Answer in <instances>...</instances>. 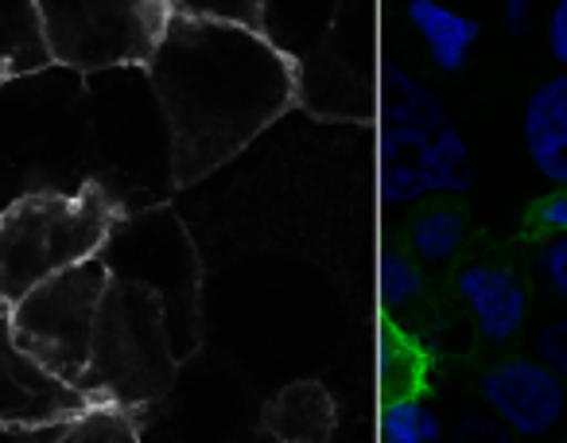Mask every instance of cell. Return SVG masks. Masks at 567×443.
Masks as SVG:
<instances>
[{
	"label": "cell",
	"mask_w": 567,
	"mask_h": 443,
	"mask_svg": "<svg viewBox=\"0 0 567 443\" xmlns=\"http://www.w3.org/2000/svg\"><path fill=\"white\" fill-rule=\"evenodd\" d=\"M144 71L167 125L175 187L241 156L300 102V63L260 28L226 20L172 17Z\"/></svg>",
	"instance_id": "cell-1"
},
{
	"label": "cell",
	"mask_w": 567,
	"mask_h": 443,
	"mask_svg": "<svg viewBox=\"0 0 567 443\" xmlns=\"http://www.w3.org/2000/svg\"><path fill=\"white\" fill-rule=\"evenodd\" d=\"M536 285L551 296V300L567 303V234H544V241L536 246Z\"/></svg>",
	"instance_id": "cell-21"
},
{
	"label": "cell",
	"mask_w": 567,
	"mask_h": 443,
	"mask_svg": "<svg viewBox=\"0 0 567 443\" xmlns=\"http://www.w3.org/2000/svg\"><path fill=\"white\" fill-rule=\"evenodd\" d=\"M51 66L35 0H0V82Z\"/></svg>",
	"instance_id": "cell-14"
},
{
	"label": "cell",
	"mask_w": 567,
	"mask_h": 443,
	"mask_svg": "<svg viewBox=\"0 0 567 443\" xmlns=\"http://www.w3.org/2000/svg\"><path fill=\"white\" fill-rule=\"evenodd\" d=\"M51 63L82 74L148 66L172 24V0H35Z\"/></svg>",
	"instance_id": "cell-4"
},
{
	"label": "cell",
	"mask_w": 567,
	"mask_h": 443,
	"mask_svg": "<svg viewBox=\"0 0 567 443\" xmlns=\"http://www.w3.org/2000/svg\"><path fill=\"white\" fill-rule=\"evenodd\" d=\"M378 385L385 401L420 393V385H424V358H420L416 342L396 331L393 323H381L378 331Z\"/></svg>",
	"instance_id": "cell-17"
},
{
	"label": "cell",
	"mask_w": 567,
	"mask_h": 443,
	"mask_svg": "<svg viewBox=\"0 0 567 443\" xmlns=\"http://www.w3.org/2000/svg\"><path fill=\"white\" fill-rule=\"evenodd\" d=\"M447 443H520V435H513L509 427L489 416V412H471V416L455 420Z\"/></svg>",
	"instance_id": "cell-22"
},
{
	"label": "cell",
	"mask_w": 567,
	"mask_h": 443,
	"mask_svg": "<svg viewBox=\"0 0 567 443\" xmlns=\"http://www.w3.org/2000/svg\"><path fill=\"white\" fill-rule=\"evenodd\" d=\"M378 187L381 203L389 206H412L432 195H466L474 187L471 144L447 113L381 110Z\"/></svg>",
	"instance_id": "cell-7"
},
{
	"label": "cell",
	"mask_w": 567,
	"mask_h": 443,
	"mask_svg": "<svg viewBox=\"0 0 567 443\" xmlns=\"http://www.w3.org/2000/svg\"><path fill=\"white\" fill-rule=\"evenodd\" d=\"M525 156L540 179L567 187V71L544 79L520 113Z\"/></svg>",
	"instance_id": "cell-11"
},
{
	"label": "cell",
	"mask_w": 567,
	"mask_h": 443,
	"mask_svg": "<svg viewBox=\"0 0 567 443\" xmlns=\"http://www.w3.org/2000/svg\"><path fill=\"white\" fill-rule=\"evenodd\" d=\"M51 443H144L136 427V412L117 404H90L82 416L63 424Z\"/></svg>",
	"instance_id": "cell-18"
},
{
	"label": "cell",
	"mask_w": 567,
	"mask_h": 443,
	"mask_svg": "<svg viewBox=\"0 0 567 443\" xmlns=\"http://www.w3.org/2000/svg\"><path fill=\"white\" fill-rule=\"evenodd\" d=\"M260 427L276 443H331L339 432V404L323 381L300 378L265 404Z\"/></svg>",
	"instance_id": "cell-12"
},
{
	"label": "cell",
	"mask_w": 567,
	"mask_h": 443,
	"mask_svg": "<svg viewBox=\"0 0 567 443\" xmlns=\"http://www.w3.org/2000/svg\"><path fill=\"white\" fill-rule=\"evenodd\" d=\"M378 443H443V420L427 396H389L381 404Z\"/></svg>",
	"instance_id": "cell-16"
},
{
	"label": "cell",
	"mask_w": 567,
	"mask_h": 443,
	"mask_svg": "<svg viewBox=\"0 0 567 443\" xmlns=\"http://www.w3.org/2000/svg\"><path fill=\"white\" fill-rule=\"evenodd\" d=\"M404 20L420 35L427 59L440 74H458L471 63L474 48L482 40V24L466 12L451 9L447 0H409Z\"/></svg>",
	"instance_id": "cell-13"
},
{
	"label": "cell",
	"mask_w": 567,
	"mask_h": 443,
	"mask_svg": "<svg viewBox=\"0 0 567 443\" xmlns=\"http://www.w3.org/2000/svg\"><path fill=\"white\" fill-rule=\"evenodd\" d=\"M478 393L489 416L520 440L556 432L567 412V385L536 358H502L478 373Z\"/></svg>",
	"instance_id": "cell-9"
},
{
	"label": "cell",
	"mask_w": 567,
	"mask_h": 443,
	"mask_svg": "<svg viewBox=\"0 0 567 443\" xmlns=\"http://www.w3.org/2000/svg\"><path fill=\"white\" fill-rule=\"evenodd\" d=\"M466 241V218L458 206H427L409 222V249L420 265H447L458 257Z\"/></svg>",
	"instance_id": "cell-15"
},
{
	"label": "cell",
	"mask_w": 567,
	"mask_h": 443,
	"mask_svg": "<svg viewBox=\"0 0 567 443\" xmlns=\"http://www.w3.org/2000/svg\"><path fill=\"white\" fill-rule=\"evenodd\" d=\"M172 12L190 20H226V24L260 28L265 0H172Z\"/></svg>",
	"instance_id": "cell-20"
},
{
	"label": "cell",
	"mask_w": 567,
	"mask_h": 443,
	"mask_svg": "<svg viewBox=\"0 0 567 443\" xmlns=\"http://www.w3.org/2000/svg\"><path fill=\"white\" fill-rule=\"evenodd\" d=\"M536 4H540V0H505L502 17H505V28H509V35H525L528 28H533Z\"/></svg>",
	"instance_id": "cell-26"
},
{
	"label": "cell",
	"mask_w": 567,
	"mask_h": 443,
	"mask_svg": "<svg viewBox=\"0 0 567 443\" xmlns=\"http://www.w3.org/2000/svg\"><path fill=\"white\" fill-rule=\"evenodd\" d=\"M528 222H533L540 234H567V187L544 195L540 203L533 206Z\"/></svg>",
	"instance_id": "cell-24"
},
{
	"label": "cell",
	"mask_w": 567,
	"mask_h": 443,
	"mask_svg": "<svg viewBox=\"0 0 567 443\" xmlns=\"http://www.w3.org/2000/svg\"><path fill=\"white\" fill-rule=\"evenodd\" d=\"M544 43H548V55L556 59V66L567 71V0H556L544 20Z\"/></svg>",
	"instance_id": "cell-25"
},
{
	"label": "cell",
	"mask_w": 567,
	"mask_h": 443,
	"mask_svg": "<svg viewBox=\"0 0 567 443\" xmlns=\"http://www.w3.org/2000/svg\"><path fill=\"white\" fill-rule=\"evenodd\" d=\"M128 206L105 183L82 179L74 190H32L0 210V303L82 261L102 257Z\"/></svg>",
	"instance_id": "cell-2"
},
{
	"label": "cell",
	"mask_w": 567,
	"mask_h": 443,
	"mask_svg": "<svg viewBox=\"0 0 567 443\" xmlns=\"http://www.w3.org/2000/svg\"><path fill=\"white\" fill-rule=\"evenodd\" d=\"M455 296L486 342H513L528 319V285L509 261H463L455 272Z\"/></svg>",
	"instance_id": "cell-10"
},
{
	"label": "cell",
	"mask_w": 567,
	"mask_h": 443,
	"mask_svg": "<svg viewBox=\"0 0 567 443\" xmlns=\"http://www.w3.org/2000/svg\"><path fill=\"white\" fill-rule=\"evenodd\" d=\"M424 292H427V280L416 257H409L404 249H385L378 261L381 308H385L389 316H404V311H412L424 300Z\"/></svg>",
	"instance_id": "cell-19"
},
{
	"label": "cell",
	"mask_w": 567,
	"mask_h": 443,
	"mask_svg": "<svg viewBox=\"0 0 567 443\" xmlns=\"http://www.w3.org/2000/svg\"><path fill=\"white\" fill-rule=\"evenodd\" d=\"M105 288H110V269H105L102 257L43 280L40 288H32L24 300L9 308L12 339L35 362L48 365L55 378L82 389Z\"/></svg>",
	"instance_id": "cell-6"
},
{
	"label": "cell",
	"mask_w": 567,
	"mask_h": 443,
	"mask_svg": "<svg viewBox=\"0 0 567 443\" xmlns=\"http://www.w3.org/2000/svg\"><path fill=\"white\" fill-rule=\"evenodd\" d=\"M102 261L110 277L136 280L159 296L172 350L183 362L198 347V257L179 218L167 210L125 214L105 241Z\"/></svg>",
	"instance_id": "cell-5"
},
{
	"label": "cell",
	"mask_w": 567,
	"mask_h": 443,
	"mask_svg": "<svg viewBox=\"0 0 567 443\" xmlns=\"http://www.w3.org/2000/svg\"><path fill=\"white\" fill-rule=\"evenodd\" d=\"M536 362L567 385V319H556L536 334Z\"/></svg>",
	"instance_id": "cell-23"
},
{
	"label": "cell",
	"mask_w": 567,
	"mask_h": 443,
	"mask_svg": "<svg viewBox=\"0 0 567 443\" xmlns=\"http://www.w3.org/2000/svg\"><path fill=\"white\" fill-rule=\"evenodd\" d=\"M175 370H179V358L172 350L159 296L136 280L110 277L97 308L82 393L97 404L136 412L167 396Z\"/></svg>",
	"instance_id": "cell-3"
},
{
	"label": "cell",
	"mask_w": 567,
	"mask_h": 443,
	"mask_svg": "<svg viewBox=\"0 0 567 443\" xmlns=\"http://www.w3.org/2000/svg\"><path fill=\"white\" fill-rule=\"evenodd\" d=\"M59 427H43V432H20V427H0V443H51Z\"/></svg>",
	"instance_id": "cell-27"
},
{
	"label": "cell",
	"mask_w": 567,
	"mask_h": 443,
	"mask_svg": "<svg viewBox=\"0 0 567 443\" xmlns=\"http://www.w3.org/2000/svg\"><path fill=\"white\" fill-rule=\"evenodd\" d=\"M90 404L97 401L55 378L12 339L9 303H0V427H20V432L63 427Z\"/></svg>",
	"instance_id": "cell-8"
}]
</instances>
